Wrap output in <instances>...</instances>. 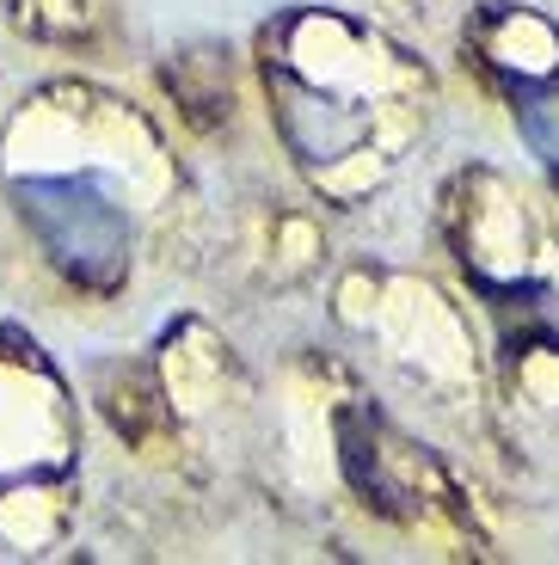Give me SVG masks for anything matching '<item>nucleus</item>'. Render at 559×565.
<instances>
[{"label": "nucleus", "mask_w": 559, "mask_h": 565, "mask_svg": "<svg viewBox=\"0 0 559 565\" xmlns=\"http://www.w3.org/2000/svg\"><path fill=\"white\" fill-rule=\"evenodd\" d=\"M510 117H517L529 154L541 160L547 179L559 184V74L517 68V81H510Z\"/></svg>", "instance_id": "obj_3"}, {"label": "nucleus", "mask_w": 559, "mask_h": 565, "mask_svg": "<svg viewBox=\"0 0 559 565\" xmlns=\"http://www.w3.org/2000/svg\"><path fill=\"white\" fill-rule=\"evenodd\" d=\"M277 124L302 160H338L363 141V111H350L345 99H326L314 86H277Z\"/></svg>", "instance_id": "obj_2"}, {"label": "nucleus", "mask_w": 559, "mask_h": 565, "mask_svg": "<svg viewBox=\"0 0 559 565\" xmlns=\"http://www.w3.org/2000/svg\"><path fill=\"white\" fill-rule=\"evenodd\" d=\"M13 210L74 289L112 296L129 277V210L98 172H13Z\"/></svg>", "instance_id": "obj_1"}]
</instances>
